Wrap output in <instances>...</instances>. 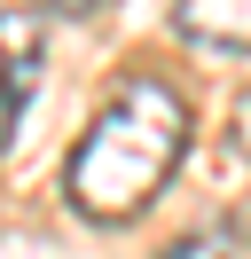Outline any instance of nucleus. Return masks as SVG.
I'll use <instances>...</instances> for the list:
<instances>
[{"mask_svg": "<svg viewBox=\"0 0 251 259\" xmlns=\"http://www.w3.org/2000/svg\"><path fill=\"white\" fill-rule=\"evenodd\" d=\"M181 149H188V95L173 79H157V71H141V79H126L118 95L94 110V126L78 134L71 165H63V196H71V212H87V220H134L173 181Z\"/></svg>", "mask_w": 251, "mask_h": 259, "instance_id": "nucleus-1", "label": "nucleus"}, {"mask_svg": "<svg viewBox=\"0 0 251 259\" xmlns=\"http://www.w3.org/2000/svg\"><path fill=\"white\" fill-rule=\"evenodd\" d=\"M31 87H39V16L31 8H0V142L16 134Z\"/></svg>", "mask_w": 251, "mask_h": 259, "instance_id": "nucleus-2", "label": "nucleus"}, {"mask_svg": "<svg viewBox=\"0 0 251 259\" xmlns=\"http://www.w3.org/2000/svg\"><path fill=\"white\" fill-rule=\"evenodd\" d=\"M157 259H228V243H220V236H181V243H165Z\"/></svg>", "mask_w": 251, "mask_h": 259, "instance_id": "nucleus-3", "label": "nucleus"}, {"mask_svg": "<svg viewBox=\"0 0 251 259\" xmlns=\"http://www.w3.org/2000/svg\"><path fill=\"white\" fill-rule=\"evenodd\" d=\"M47 16H94V8H102V0H39Z\"/></svg>", "mask_w": 251, "mask_h": 259, "instance_id": "nucleus-4", "label": "nucleus"}]
</instances>
